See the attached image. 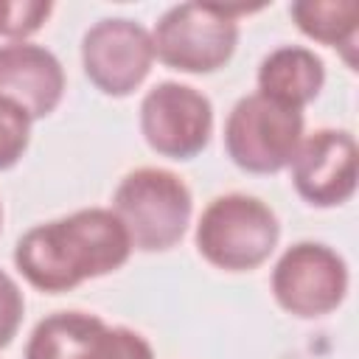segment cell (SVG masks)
<instances>
[{"label":"cell","instance_id":"13","mask_svg":"<svg viewBox=\"0 0 359 359\" xmlns=\"http://www.w3.org/2000/svg\"><path fill=\"white\" fill-rule=\"evenodd\" d=\"M289 14L309 39L331 48H348L345 59L353 65V42L359 31L356 0H297L292 3Z\"/></svg>","mask_w":359,"mask_h":359},{"label":"cell","instance_id":"4","mask_svg":"<svg viewBox=\"0 0 359 359\" xmlns=\"http://www.w3.org/2000/svg\"><path fill=\"white\" fill-rule=\"evenodd\" d=\"M247 8L180 3L151 31L154 59L180 73H213L230 62L238 42L236 14Z\"/></svg>","mask_w":359,"mask_h":359},{"label":"cell","instance_id":"11","mask_svg":"<svg viewBox=\"0 0 359 359\" xmlns=\"http://www.w3.org/2000/svg\"><path fill=\"white\" fill-rule=\"evenodd\" d=\"M323 84H325L323 59L300 45L275 48L269 56H264L258 67V93L289 109L303 112V107L320 95Z\"/></svg>","mask_w":359,"mask_h":359},{"label":"cell","instance_id":"7","mask_svg":"<svg viewBox=\"0 0 359 359\" xmlns=\"http://www.w3.org/2000/svg\"><path fill=\"white\" fill-rule=\"evenodd\" d=\"M140 132L157 154L191 160L210 140L213 107L188 84L160 81L140 101Z\"/></svg>","mask_w":359,"mask_h":359},{"label":"cell","instance_id":"5","mask_svg":"<svg viewBox=\"0 0 359 359\" xmlns=\"http://www.w3.org/2000/svg\"><path fill=\"white\" fill-rule=\"evenodd\" d=\"M303 140V112L269 101L261 93L244 95L227 115V157L247 174H278Z\"/></svg>","mask_w":359,"mask_h":359},{"label":"cell","instance_id":"18","mask_svg":"<svg viewBox=\"0 0 359 359\" xmlns=\"http://www.w3.org/2000/svg\"><path fill=\"white\" fill-rule=\"evenodd\" d=\"M0 222H3V208H0Z\"/></svg>","mask_w":359,"mask_h":359},{"label":"cell","instance_id":"17","mask_svg":"<svg viewBox=\"0 0 359 359\" xmlns=\"http://www.w3.org/2000/svg\"><path fill=\"white\" fill-rule=\"evenodd\" d=\"M101 359H154V351L146 342V337H140L137 331L123 325H109Z\"/></svg>","mask_w":359,"mask_h":359},{"label":"cell","instance_id":"1","mask_svg":"<svg viewBox=\"0 0 359 359\" xmlns=\"http://www.w3.org/2000/svg\"><path fill=\"white\" fill-rule=\"evenodd\" d=\"M129 255L132 241L121 219L107 208H84L36 224L14 247L20 275L39 292L53 294L121 269Z\"/></svg>","mask_w":359,"mask_h":359},{"label":"cell","instance_id":"10","mask_svg":"<svg viewBox=\"0 0 359 359\" xmlns=\"http://www.w3.org/2000/svg\"><path fill=\"white\" fill-rule=\"evenodd\" d=\"M0 95L17 104L31 121L50 115L65 95L62 62L42 45H0Z\"/></svg>","mask_w":359,"mask_h":359},{"label":"cell","instance_id":"3","mask_svg":"<svg viewBox=\"0 0 359 359\" xmlns=\"http://www.w3.org/2000/svg\"><path fill=\"white\" fill-rule=\"evenodd\" d=\"M278 238L280 224L272 208L247 194L216 196L196 224L199 255L227 272L261 266L278 247Z\"/></svg>","mask_w":359,"mask_h":359},{"label":"cell","instance_id":"12","mask_svg":"<svg viewBox=\"0 0 359 359\" xmlns=\"http://www.w3.org/2000/svg\"><path fill=\"white\" fill-rule=\"evenodd\" d=\"M107 323L87 311H56L28 337L25 359H101Z\"/></svg>","mask_w":359,"mask_h":359},{"label":"cell","instance_id":"6","mask_svg":"<svg viewBox=\"0 0 359 359\" xmlns=\"http://www.w3.org/2000/svg\"><path fill=\"white\" fill-rule=\"evenodd\" d=\"M348 292V266L342 255L320 241L292 244L272 269V294L294 317L311 320L334 311Z\"/></svg>","mask_w":359,"mask_h":359},{"label":"cell","instance_id":"16","mask_svg":"<svg viewBox=\"0 0 359 359\" xmlns=\"http://www.w3.org/2000/svg\"><path fill=\"white\" fill-rule=\"evenodd\" d=\"M22 311H25V300H22L20 286L14 283L11 275L0 269V348H6L17 337Z\"/></svg>","mask_w":359,"mask_h":359},{"label":"cell","instance_id":"2","mask_svg":"<svg viewBox=\"0 0 359 359\" xmlns=\"http://www.w3.org/2000/svg\"><path fill=\"white\" fill-rule=\"evenodd\" d=\"M191 191L165 168L129 171L112 196V213L121 219L132 250L160 252L174 247L191 222Z\"/></svg>","mask_w":359,"mask_h":359},{"label":"cell","instance_id":"9","mask_svg":"<svg viewBox=\"0 0 359 359\" xmlns=\"http://www.w3.org/2000/svg\"><path fill=\"white\" fill-rule=\"evenodd\" d=\"M297 194L317 208H334L356 191V140L342 129H317L300 140L292 157Z\"/></svg>","mask_w":359,"mask_h":359},{"label":"cell","instance_id":"8","mask_svg":"<svg viewBox=\"0 0 359 359\" xmlns=\"http://www.w3.org/2000/svg\"><path fill=\"white\" fill-rule=\"evenodd\" d=\"M154 62L151 34L126 17L95 22L81 39L87 79L107 95H129L143 84Z\"/></svg>","mask_w":359,"mask_h":359},{"label":"cell","instance_id":"14","mask_svg":"<svg viewBox=\"0 0 359 359\" xmlns=\"http://www.w3.org/2000/svg\"><path fill=\"white\" fill-rule=\"evenodd\" d=\"M50 11L48 0H0V36L22 42L45 25Z\"/></svg>","mask_w":359,"mask_h":359},{"label":"cell","instance_id":"15","mask_svg":"<svg viewBox=\"0 0 359 359\" xmlns=\"http://www.w3.org/2000/svg\"><path fill=\"white\" fill-rule=\"evenodd\" d=\"M31 140V118L0 95V171L17 165Z\"/></svg>","mask_w":359,"mask_h":359}]
</instances>
